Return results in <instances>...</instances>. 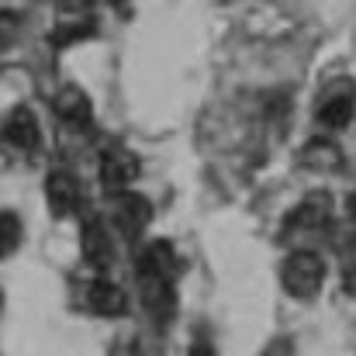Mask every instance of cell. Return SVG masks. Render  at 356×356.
<instances>
[{"label":"cell","instance_id":"obj_3","mask_svg":"<svg viewBox=\"0 0 356 356\" xmlns=\"http://www.w3.org/2000/svg\"><path fill=\"white\" fill-rule=\"evenodd\" d=\"M3 138L21 149V152H31L38 142H42V131H38V118L31 108H14L7 118H3Z\"/></svg>","mask_w":356,"mask_h":356},{"label":"cell","instance_id":"obj_5","mask_svg":"<svg viewBox=\"0 0 356 356\" xmlns=\"http://www.w3.org/2000/svg\"><path fill=\"white\" fill-rule=\"evenodd\" d=\"M135 177H138V159H135L131 152L115 149V152H108V156L101 159V184H104L108 191H124V187H131Z\"/></svg>","mask_w":356,"mask_h":356},{"label":"cell","instance_id":"obj_14","mask_svg":"<svg viewBox=\"0 0 356 356\" xmlns=\"http://www.w3.org/2000/svg\"><path fill=\"white\" fill-rule=\"evenodd\" d=\"M21 245V222L14 211H0V259Z\"/></svg>","mask_w":356,"mask_h":356},{"label":"cell","instance_id":"obj_17","mask_svg":"<svg viewBox=\"0 0 356 356\" xmlns=\"http://www.w3.org/2000/svg\"><path fill=\"white\" fill-rule=\"evenodd\" d=\"M343 287H346V294L356 298V256L350 259V266H346V277H343Z\"/></svg>","mask_w":356,"mask_h":356},{"label":"cell","instance_id":"obj_4","mask_svg":"<svg viewBox=\"0 0 356 356\" xmlns=\"http://www.w3.org/2000/svg\"><path fill=\"white\" fill-rule=\"evenodd\" d=\"M142 305L149 308V315L156 322H166L177 308L173 280L170 277H142Z\"/></svg>","mask_w":356,"mask_h":356},{"label":"cell","instance_id":"obj_8","mask_svg":"<svg viewBox=\"0 0 356 356\" xmlns=\"http://www.w3.org/2000/svg\"><path fill=\"white\" fill-rule=\"evenodd\" d=\"M329 211H332V201L325 197V194H312V197H305L294 211H291V218H287V225L291 229H325L329 225Z\"/></svg>","mask_w":356,"mask_h":356},{"label":"cell","instance_id":"obj_18","mask_svg":"<svg viewBox=\"0 0 356 356\" xmlns=\"http://www.w3.org/2000/svg\"><path fill=\"white\" fill-rule=\"evenodd\" d=\"M346 215H350V218L356 222V191L350 194V197H346Z\"/></svg>","mask_w":356,"mask_h":356},{"label":"cell","instance_id":"obj_2","mask_svg":"<svg viewBox=\"0 0 356 356\" xmlns=\"http://www.w3.org/2000/svg\"><path fill=\"white\" fill-rule=\"evenodd\" d=\"M45 197H49V208H52L59 218H66V215H73L76 204H80V180H76L73 173H66V170H56V173H49V180H45Z\"/></svg>","mask_w":356,"mask_h":356},{"label":"cell","instance_id":"obj_11","mask_svg":"<svg viewBox=\"0 0 356 356\" xmlns=\"http://www.w3.org/2000/svg\"><path fill=\"white\" fill-rule=\"evenodd\" d=\"M138 270H142V277H173V270H177V252H173V245L170 242H149L145 245V252H142V259H138Z\"/></svg>","mask_w":356,"mask_h":356},{"label":"cell","instance_id":"obj_7","mask_svg":"<svg viewBox=\"0 0 356 356\" xmlns=\"http://www.w3.org/2000/svg\"><path fill=\"white\" fill-rule=\"evenodd\" d=\"M80 249H83V259H87L90 266H108V263H111V256H115V245H111V236H108L104 222L90 218V222L83 225Z\"/></svg>","mask_w":356,"mask_h":356},{"label":"cell","instance_id":"obj_6","mask_svg":"<svg viewBox=\"0 0 356 356\" xmlns=\"http://www.w3.org/2000/svg\"><path fill=\"white\" fill-rule=\"evenodd\" d=\"M52 104H56V115L66 124H73V128H87L94 121V104H90V97L80 87H63Z\"/></svg>","mask_w":356,"mask_h":356},{"label":"cell","instance_id":"obj_1","mask_svg":"<svg viewBox=\"0 0 356 356\" xmlns=\"http://www.w3.org/2000/svg\"><path fill=\"white\" fill-rule=\"evenodd\" d=\"M280 280L287 287V294L294 298H315L322 280H325V263L318 252L312 249H298L284 259V270H280Z\"/></svg>","mask_w":356,"mask_h":356},{"label":"cell","instance_id":"obj_13","mask_svg":"<svg viewBox=\"0 0 356 356\" xmlns=\"http://www.w3.org/2000/svg\"><path fill=\"white\" fill-rule=\"evenodd\" d=\"M356 115V94H329L318 104V124L325 128H346Z\"/></svg>","mask_w":356,"mask_h":356},{"label":"cell","instance_id":"obj_10","mask_svg":"<svg viewBox=\"0 0 356 356\" xmlns=\"http://www.w3.org/2000/svg\"><path fill=\"white\" fill-rule=\"evenodd\" d=\"M87 301H90V308H94L97 315H104V318L124 315V308H128V298H124V291H121L118 284L104 280V277L90 284V291H87Z\"/></svg>","mask_w":356,"mask_h":356},{"label":"cell","instance_id":"obj_12","mask_svg":"<svg viewBox=\"0 0 356 356\" xmlns=\"http://www.w3.org/2000/svg\"><path fill=\"white\" fill-rule=\"evenodd\" d=\"M301 163H305L308 170L329 173V170H339L343 152H339V145H336V142H329V138H312V142L301 149Z\"/></svg>","mask_w":356,"mask_h":356},{"label":"cell","instance_id":"obj_15","mask_svg":"<svg viewBox=\"0 0 356 356\" xmlns=\"http://www.w3.org/2000/svg\"><path fill=\"white\" fill-rule=\"evenodd\" d=\"M94 35V21L90 17H73V21H63L59 31H56V45H73L80 38H90Z\"/></svg>","mask_w":356,"mask_h":356},{"label":"cell","instance_id":"obj_9","mask_svg":"<svg viewBox=\"0 0 356 356\" xmlns=\"http://www.w3.org/2000/svg\"><path fill=\"white\" fill-rule=\"evenodd\" d=\"M115 215H118V225L124 236H138L152 222V204L142 194H124L115 208Z\"/></svg>","mask_w":356,"mask_h":356},{"label":"cell","instance_id":"obj_16","mask_svg":"<svg viewBox=\"0 0 356 356\" xmlns=\"http://www.w3.org/2000/svg\"><path fill=\"white\" fill-rule=\"evenodd\" d=\"M14 35H17V17L10 10H0V52L14 42Z\"/></svg>","mask_w":356,"mask_h":356}]
</instances>
